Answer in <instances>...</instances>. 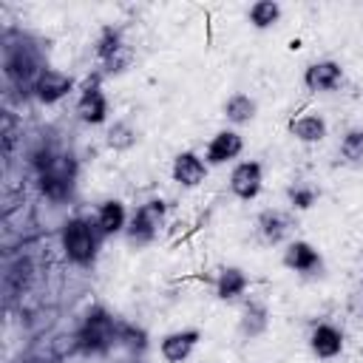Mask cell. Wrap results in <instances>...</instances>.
<instances>
[{
  "label": "cell",
  "mask_w": 363,
  "mask_h": 363,
  "mask_svg": "<svg viewBox=\"0 0 363 363\" xmlns=\"http://www.w3.org/2000/svg\"><path fill=\"white\" fill-rule=\"evenodd\" d=\"M119 329L122 323L105 306H91L77 329V349L85 354H105L119 340Z\"/></svg>",
  "instance_id": "6da1fadb"
},
{
  "label": "cell",
  "mask_w": 363,
  "mask_h": 363,
  "mask_svg": "<svg viewBox=\"0 0 363 363\" xmlns=\"http://www.w3.org/2000/svg\"><path fill=\"white\" fill-rule=\"evenodd\" d=\"M99 241H102V235H99L96 224L88 221V218H79V216H77V218H68V221L62 224V233H60L62 252H65V258H68L71 264H77V267H82V269H88V267L96 264Z\"/></svg>",
  "instance_id": "7a4b0ae2"
},
{
  "label": "cell",
  "mask_w": 363,
  "mask_h": 363,
  "mask_svg": "<svg viewBox=\"0 0 363 363\" xmlns=\"http://www.w3.org/2000/svg\"><path fill=\"white\" fill-rule=\"evenodd\" d=\"M74 179H77V162L74 156H54L45 153V162H37V182L45 199L51 201H62L71 196L74 190Z\"/></svg>",
  "instance_id": "3957f363"
},
{
  "label": "cell",
  "mask_w": 363,
  "mask_h": 363,
  "mask_svg": "<svg viewBox=\"0 0 363 363\" xmlns=\"http://www.w3.org/2000/svg\"><path fill=\"white\" fill-rule=\"evenodd\" d=\"M43 68H45V65H43V60H40V54L34 51L31 43H26V40H20V43L6 40L3 71H6L9 82H14L17 88H28V91H31V85H34V79H37V74H40Z\"/></svg>",
  "instance_id": "277c9868"
},
{
  "label": "cell",
  "mask_w": 363,
  "mask_h": 363,
  "mask_svg": "<svg viewBox=\"0 0 363 363\" xmlns=\"http://www.w3.org/2000/svg\"><path fill=\"white\" fill-rule=\"evenodd\" d=\"M164 213H167V204L162 199H150L145 204H139L128 221V230H125V238L130 247H147L156 241L162 224H164Z\"/></svg>",
  "instance_id": "5b68a950"
},
{
  "label": "cell",
  "mask_w": 363,
  "mask_h": 363,
  "mask_svg": "<svg viewBox=\"0 0 363 363\" xmlns=\"http://www.w3.org/2000/svg\"><path fill=\"white\" fill-rule=\"evenodd\" d=\"M71 91H74V77L65 74V71H60V68H48V65L37 74V79L31 85L34 99L43 102V105H54L62 96H68Z\"/></svg>",
  "instance_id": "8992f818"
},
{
  "label": "cell",
  "mask_w": 363,
  "mask_h": 363,
  "mask_svg": "<svg viewBox=\"0 0 363 363\" xmlns=\"http://www.w3.org/2000/svg\"><path fill=\"white\" fill-rule=\"evenodd\" d=\"M264 187V164L255 159L238 162L230 173V190L233 196H238L241 201H252Z\"/></svg>",
  "instance_id": "52a82bcc"
},
{
  "label": "cell",
  "mask_w": 363,
  "mask_h": 363,
  "mask_svg": "<svg viewBox=\"0 0 363 363\" xmlns=\"http://www.w3.org/2000/svg\"><path fill=\"white\" fill-rule=\"evenodd\" d=\"M77 116L85 122V125H102L108 119V96L99 85V74L94 79L85 82L79 99H77Z\"/></svg>",
  "instance_id": "ba28073f"
},
{
  "label": "cell",
  "mask_w": 363,
  "mask_h": 363,
  "mask_svg": "<svg viewBox=\"0 0 363 363\" xmlns=\"http://www.w3.org/2000/svg\"><path fill=\"white\" fill-rule=\"evenodd\" d=\"M340 82H343V68L335 60H315L303 68V85L312 94H329L340 88Z\"/></svg>",
  "instance_id": "9c48e42d"
},
{
  "label": "cell",
  "mask_w": 363,
  "mask_h": 363,
  "mask_svg": "<svg viewBox=\"0 0 363 363\" xmlns=\"http://www.w3.org/2000/svg\"><path fill=\"white\" fill-rule=\"evenodd\" d=\"M284 267L298 272V275H320L323 272V258L320 252L309 244V241H289L286 250H284Z\"/></svg>",
  "instance_id": "30bf717a"
},
{
  "label": "cell",
  "mask_w": 363,
  "mask_h": 363,
  "mask_svg": "<svg viewBox=\"0 0 363 363\" xmlns=\"http://www.w3.org/2000/svg\"><path fill=\"white\" fill-rule=\"evenodd\" d=\"M241 150H244V136L233 128H224L210 139V145L204 150V162L207 164H227V162L238 159Z\"/></svg>",
  "instance_id": "8fae6325"
},
{
  "label": "cell",
  "mask_w": 363,
  "mask_h": 363,
  "mask_svg": "<svg viewBox=\"0 0 363 363\" xmlns=\"http://www.w3.org/2000/svg\"><path fill=\"white\" fill-rule=\"evenodd\" d=\"M199 340H201L199 329H176V332H167L162 337L159 352L167 363H184L193 354V349L199 346Z\"/></svg>",
  "instance_id": "7c38bea8"
},
{
  "label": "cell",
  "mask_w": 363,
  "mask_h": 363,
  "mask_svg": "<svg viewBox=\"0 0 363 363\" xmlns=\"http://www.w3.org/2000/svg\"><path fill=\"white\" fill-rule=\"evenodd\" d=\"M170 176L173 182H179L182 187H199L207 176V162L193 153V150H182L176 159H173V167H170Z\"/></svg>",
  "instance_id": "4fadbf2b"
},
{
  "label": "cell",
  "mask_w": 363,
  "mask_h": 363,
  "mask_svg": "<svg viewBox=\"0 0 363 363\" xmlns=\"http://www.w3.org/2000/svg\"><path fill=\"white\" fill-rule=\"evenodd\" d=\"M309 349L320 360H332L343 352V332L335 323H315L309 335Z\"/></svg>",
  "instance_id": "5bb4252c"
},
{
  "label": "cell",
  "mask_w": 363,
  "mask_h": 363,
  "mask_svg": "<svg viewBox=\"0 0 363 363\" xmlns=\"http://www.w3.org/2000/svg\"><path fill=\"white\" fill-rule=\"evenodd\" d=\"M128 221H130L128 218V210H125V204L119 199L102 201L99 210H96V218H94V224H96V230H99L102 238H111V235L125 233L128 230Z\"/></svg>",
  "instance_id": "9a60e30c"
},
{
  "label": "cell",
  "mask_w": 363,
  "mask_h": 363,
  "mask_svg": "<svg viewBox=\"0 0 363 363\" xmlns=\"http://www.w3.org/2000/svg\"><path fill=\"white\" fill-rule=\"evenodd\" d=\"M258 233L267 244H281L289 238L292 233V218L284 213V210H275V207H267L258 213Z\"/></svg>",
  "instance_id": "2e32d148"
},
{
  "label": "cell",
  "mask_w": 363,
  "mask_h": 363,
  "mask_svg": "<svg viewBox=\"0 0 363 363\" xmlns=\"http://www.w3.org/2000/svg\"><path fill=\"white\" fill-rule=\"evenodd\" d=\"M238 329H241V335H244L247 340L261 337V335L269 329V309H267V303H261V301H247L244 309H241Z\"/></svg>",
  "instance_id": "e0dca14e"
},
{
  "label": "cell",
  "mask_w": 363,
  "mask_h": 363,
  "mask_svg": "<svg viewBox=\"0 0 363 363\" xmlns=\"http://www.w3.org/2000/svg\"><path fill=\"white\" fill-rule=\"evenodd\" d=\"M326 130H329V125H326V119L320 113H301V116H295L289 122V133L298 142H303V145L323 142L326 139Z\"/></svg>",
  "instance_id": "ac0fdd59"
},
{
  "label": "cell",
  "mask_w": 363,
  "mask_h": 363,
  "mask_svg": "<svg viewBox=\"0 0 363 363\" xmlns=\"http://www.w3.org/2000/svg\"><path fill=\"white\" fill-rule=\"evenodd\" d=\"M247 286H250V278H247V272L241 267H224L218 272V278H216V298L233 301V298L244 295Z\"/></svg>",
  "instance_id": "d6986e66"
},
{
  "label": "cell",
  "mask_w": 363,
  "mask_h": 363,
  "mask_svg": "<svg viewBox=\"0 0 363 363\" xmlns=\"http://www.w3.org/2000/svg\"><path fill=\"white\" fill-rule=\"evenodd\" d=\"M255 113H258V102L250 94H241L238 91V94L227 96V102H224V116L233 125H247V122L255 119Z\"/></svg>",
  "instance_id": "ffe728a7"
},
{
  "label": "cell",
  "mask_w": 363,
  "mask_h": 363,
  "mask_svg": "<svg viewBox=\"0 0 363 363\" xmlns=\"http://www.w3.org/2000/svg\"><path fill=\"white\" fill-rule=\"evenodd\" d=\"M281 14H284L281 3H275V0H255V3L250 6V11H247V20H250V26H252V28L267 31V28L278 26Z\"/></svg>",
  "instance_id": "44dd1931"
},
{
  "label": "cell",
  "mask_w": 363,
  "mask_h": 363,
  "mask_svg": "<svg viewBox=\"0 0 363 363\" xmlns=\"http://www.w3.org/2000/svg\"><path fill=\"white\" fill-rule=\"evenodd\" d=\"M136 139H139V133H136V128L128 122V119H116L111 128H108V133H105V145L111 147V150H130L133 145H136Z\"/></svg>",
  "instance_id": "7402d4cb"
},
{
  "label": "cell",
  "mask_w": 363,
  "mask_h": 363,
  "mask_svg": "<svg viewBox=\"0 0 363 363\" xmlns=\"http://www.w3.org/2000/svg\"><path fill=\"white\" fill-rule=\"evenodd\" d=\"M318 199H320V190L309 182H292L286 187V201L292 210H312L318 204Z\"/></svg>",
  "instance_id": "603a6c76"
},
{
  "label": "cell",
  "mask_w": 363,
  "mask_h": 363,
  "mask_svg": "<svg viewBox=\"0 0 363 363\" xmlns=\"http://www.w3.org/2000/svg\"><path fill=\"white\" fill-rule=\"evenodd\" d=\"M128 43L122 40V34H119V28H113V26H105L102 31H99V40H96V60L105 65V62H111L122 48H125Z\"/></svg>",
  "instance_id": "cb8c5ba5"
},
{
  "label": "cell",
  "mask_w": 363,
  "mask_h": 363,
  "mask_svg": "<svg viewBox=\"0 0 363 363\" xmlns=\"http://www.w3.org/2000/svg\"><path fill=\"white\" fill-rule=\"evenodd\" d=\"M340 156L349 164H360L363 162V128H352L343 133L340 139Z\"/></svg>",
  "instance_id": "d4e9b609"
},
{
  "label": "cell",
  "mask_w": 363,
  "mask_h": 363,
  "mask_svg": "<svg viewBox=\"0 0 363 363\" xmlns=\"http://www.w3.org/2000/svg\"><path fill=\"white\" fill-rule=\"evenodd\" d=\"M349 312L354 318H363V289L354 292V295H349Z\"/></svg>",
  "instance_id": "484cf974"
},
{
  "label": "cell",
  "mask_w": 363,
  "mask_h": 363,
  "mask_svg": "<svg viewBox=\"0 0 363 363\" xmlns=\"http://www.w3.org/2000/svg\"><path fill=\"white\" fill-rule=\"evenodd\" d=\"M360 289H363V272H360Z\"/></svg>",
  "instance_id": "4316f807"
},
{
  "label": "cell",
  "mask_w": 363,
  "mask_h": 363,
  "mask_svg": "<svg viewBox=\"0 0 363 363\" xmlns=\"http://www.w3.org/2000/svg\"><path fill=\"white\" fill-rule=\"evenodd\" d=\"M122 363H136V360H122Z\"/></svg>",
  "instance_id": "83f0119b"
}]
</instances>
